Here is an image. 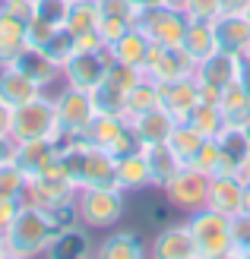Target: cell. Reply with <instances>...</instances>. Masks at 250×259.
<instances>
[{"label": "cell", "instance_id": "obj_32", "mask_svg": "<svg viewBox=\"0 0 250 259\" xmlns=\"http://www.w3.org/2000/svg\"><path fill=\"white\" fill-rule=\"evenodd\" d=\"M162 105V98H159V82H152V79H142L127 92V108H124V117H136V114L142 111H152V108H159Z\"/></svg>", "mask_w": 250, "mask_h": 259}, {"label": "cell", "instance_id": "obj_50", "mask_svg": "<svg viewBox=\"0 0 250 259\" xmlns=\"http://www.w3.org/2000/svg\"><path fill=\"white\" fill-rule=\"evenodd\" d=\"M162 4L171 7V10H184V13H187V4H190V0H162Z\"/></svg>", "mask_w": 250, "mask_h": 259}, {"label": "cell", "instance_id": "obj_17", "mask_svg": "<svg viewBox=\"0 0 250 259\" xmlns=\"http://www.w3.org/2000/svg\"><path fill=\"white\" fill-rule=\"evenodd\" d=\"M130 130H133V136L139 146H155V142H165L171 136V130H174V117L159 105V108H152V111H142L136 114V117H127Z\"/></svg>", "mask_w": 250, "mask_h": 259}, {"label": "cell", "instance_id": "obj_1", "mask_svg": "<svg viewBox=\"0 0 250 259\" xmlns=\"http://www.w3.org/2000/svg\"><path fill=\"white\" fill-rule=\"evenodd\" d=\"M57 234H60V228L54 225L51 212L22 202L16 218H13L10 228H7L4 240H7L10 259H29V256H48Z\"/></svg>", "mask_w": 250, "mask_h": 259}, {"label": "cell", "instance_id": "obj_44", "mask_svg": "<svg viewBox=\"0 0 250 259\" xmlns=\"http://www.w3.org/2000/svg\"><path fill=\"white\" fill-rule=\"evenodd\" d=\"M0 10L13 19L25 22V25L35 19V0H0Z\"/></svg>", "mask_w": 250, "mask_h": 259}, {"label": "cell", "instance_id": "obj_16", "mask_svg": "<svg viewBox=\"0 0 250 259\" xmlns=\"http://www.w3.org/2000/svg\"><path fill=\"white\" fill-rule=\"evenodd\" d=\"M152 256L159 259H196V243L187 222L165 225L152 240Z\"/></svg>", "mask_w": 250, "mask_h": 259}, {"label": "cell", "instance_id": "obj_58", "mask_svg": "<svg viewBox=\"0 0 250 259\" xmlns=\"http://www.w3.org/2000/svg\"><path fill=\"white\" fill-rule=\"evenodd\" d=\"M247 57H250V51H247Z\"/></svg>", "mask_w": 250, "mask_h": 259}, {"label": "cell", "instance_id": "obj_21", "mask_svg": "<svg viewBox=\"0 0 250 259\" xmlns=\"http://www.w3.org/2000/svg\"><path fill=\"white\" fill-rule=\"evenodd\" d=\"M142 155L149 161V174H152V187L155 190H165L171 180L181 174V167H187L174 152L168 149V142H155V146H139Z\"/></svg>", "mask_w": 250, "mask_h": 259}, {"label": "cell", "instance_id": "obj_40", "mask_svg": "<svg viewBox=\"0 0 250 259\" xmlns=\"http://www.w3.org/2000/svg\"><path fill=\"white\" fill-rule=\"evenodd\" d=\"M104 79H108L111 85H117L121 92H130V89H133V85L142 79V70H136V67H127V63H121V60H117L114 67L108 70V76H104Z\"/></svg>", "mask_w": 250, "mask_h": 259}, {"label": "cell", "instance_id": "obj_6", "mask_svg": "<svg viewBox=\"0 0 250 259\" xmlns=\"http://www.w3.org/2000/svg\"><path fill=\"white\" fill-rule=\"evenodd\" d=\"M114 63H117V57H114L111 45H101L98 51H76L60 67V82L73 85V89H83V92H95Z\"/></svg>", "mask_w": 250, "mask_h": 259}, {"label": "cell", "instance_id": "obj_19", "mask_svg": "<svg viewBox=\"0 0 250 259\" xmlns=\"http://www.w3.org/2000/svg\"><path fill=\"white\" fill-rule=\"evenodd\" d=\"M117 187H121L127 196L130 193H139L152 187V174H149V161L142 149H133L127 155H117Z\"/></svg>", "mask_w": 250, "mask_h": 259}, {"label": "cell", "instance_id": "obj_26", "mask_svg": "<svg viewBox=\"0 0 250 259\" xmlns=\"http://www.w3.org/2000/svg\"><path fill=\"white\" fill-rule=\"evenodd\" d=\"M219 108L225 114V126H247L250 123V92L244 79H234L219 92Z\"/></svg>", "mask_w": 250, "mask_h": 259}, {"label": "cell", "instance_id": "obj_36", "mask_svg": "<svg viewBox=\"0 0 250 259\" xmlns=\"http://www.w3.org/2000/svg\"><path fill=\"white\" fill-rule=\"evenodd\" d=\"M42 51H45V54L57 63V67H63V63H67V60L76 54V41H73V35H70L67 29H57V32H54V38H51V41H48Z\"/></svg>", "mask_w": 250, "mask_h": 259}, {"label": "cell", "instance_id": "obj_51", "mask_svg": "<svg viewBox=\"0 0 250 259\" xmlns=\"http://www.w3.org/2000/svg\"><path fill=\"white\" fill-rule=\"evenodd\" d=\"M241 180H244V184H250V155H247V161L241 164Z\"/></svg>", "mask_w": 250, "mask_h": 259}, {"label": "cell", "instance_id": "obj_9", "mask_svg": "<svg viewBox=\"0 0 250 259\" xmlns=\"http://www.w3.org/2000/svg\"><path fill=\"white\" fill-rule=\"evenodd\" d=\"M83 139L92 142V146H98V149H104V152H111L114 158L139 149V142L133 136V130H130L127 117H117V114H95V120L89 123Z\"/></svg>", "mask_w": 250, "mask_h": 259}, {"label": "cell", "instance_id": "obj_55", "mask_svg": "<svg viewBox=\"0 0 250 259\" xmlns=\"http://www.w3.org/2000/svg\"><path fill=\"white\" fill-rule=\"evenodd\" d=\"M244 16H247V19H250V0H247V10H244Z\"/></svg>", "mask_w": 250, "mask_h": 259}, {"label": "cell", "instance_id": "obj_10", "mask_svg": "<svg viewBox=\"0 0 250 259\" xmlns=\"http://www.w3.org/2000/svg\"><path fill=\"white\" fill-rule=\"evenodd\" d=\"M165 199L174 205L177 212L190 215L196 209H203L206 205V193H209V174H203L200 167H181V174L171 180V184L162 190Z\"/></svg>", "mask_w": 250, "mask_h": 259}, {"label": "cell", "instance_id": "obj_11", "mask_svg": "<svg viewBox=\"0 0 250 259\" xmlns=\"http://www.w3.org/2000/svg\"><path fill=\"white\" fill-rule=\"evenodd\" d=\"M196 63L187 57L184 48H162L152 45L146 63H142V76L152 82H168V79H181V76H193Z\"/></svg>", "mask_w": 250, "mask_h": 259}, {"label": "cell", "instance_id": "obj_46", "mask_svg": "<svg viewBox=\"0 0 250 259\" xmlns=\"http://www.w3.org/2000/svg\"><path fill=\"white\" fill-rule=\"evenodd\" d=\"M19 199H4L0 196V237L7 234V228H10V222L16 218V212H19Z\"/></svg>", "mask_w": 250, "mask_h": 259}, {"label": "cell", "instance_id": "obj_52", "mask_svg": "<svg viewBox=\"0 0 250 259\" xmlns=\"http://www.w3.org/2000/svg\"><path fill=\"white\" fill-rule=\"evenodd\" d=\"M244 212L250 215V184H244Z\"/></svg>", "mask_w": 250, "mask_h": 259}, {"label": "cell", "instance_id": "obj_56", "mask_svg": "<svg viewBox=\"0 0 250 259\" xmlns=\"http://www.w3.org/2000/svg\"><path fill=\"white\" fill-rule=\"evenodd\" d=\"M244 133H247V139H250V123H247V126H244Z\"/></svg>", "mask_w": 250, "mask_h": 259}, {"label": "cell", "instance_id": "obj_23", "mask_svg": "<svg viewBox=\"0 0 250 259\" xmlns=\"http://www.w3.org/2000/svg\"><path fill=\"white\" fill-rule=\"evenodd\" d=\"M95 256L101 259H142L146 256V240L139 231H108L101 243H95Z\"/></svg>", "mask_w": 250, "mask_h": 259}, {"label": "cell", "instance_id": "obj_53", "mask_svg": "<svg viewBox=\"0 0 250 259\" xmlns=\"http://www.w3.org/2000/svg\"><path fill=\"white\" fill-rule=\"evenodd\" d=\"M0 259H10V250H7V240L0 237Z\"/></svg>", "mask_w": 250, "mask_h": 259}, {"label": "cell", "instance_id": "obj_45", "mask_svg": "<svg viewBox=\"0 0 250 259\" xmlns=\"http://www.w3.org/2000/svg\"><path fill=\"white\" fill-rule=\"evenodd\" d=\"M57 29H60V25H51V22H45V19H38V16H35V19L29 22V29H25V32H29V45L45 48L51 38H54Z\"/></svg>", "mask_w": 250, "mask_h": 259}, {"label": "cell", "instance_id": "obj_12", "mask_svg": "<svg viewBox=\"0 0 250 259\" xmlns=\"http://www.w3.org/2000/svg\"><path fill=\"white\" fill-rule=\"evenodd\" d=\"M60 139L45 136V139H29V142H13V161L22 167L25 177H35L48 171L51 164L60 161Z\"/></svg>", "mask_w": 250, "mask_h": 259}, {"label": "cell", "instance_id": "obj_8", "mask_svg": "<svg viewBox=\"0 0 250 259\" xmlns=\"http://www.w3.org/2000/svg\"><path fill=\"white\" fill-rule=\"evenodd\" d=\"M136 25L152 45H162V48H181L184 41V32L190 25V16L184 10H171L165 4L159 7H149V10H139L136 13Z\"/></svg>", "mask_w": 250, "mask_h": 259}, {"label": "cell", "instance_id": "obj_35", "mask_svg": "<svg viewBox=\"0 0 250 259\" xmlns=\"http://www.w3.org/2000/svg\"><path fill=\"white\" fill-rule=\"evenodd\" d=\"M92 101H95L98 114H117V117H124V108H127V92H121L117 85H111L104 79L95 92H92Z\"/></svg>", "mask_w": 250, "mask_h": 259}, {"label": "cell", "instance_id": "obj_13", "mask_svg": "<svg viewBox=\"0 0 250 259\" xmlns=\"http://www.w3.org/2000/svg\"><path fill=\"white\" fill-rule=\"evenodd\" d=\"M193 79L200 82V89L222 92L228 82L241 79V54H231V51H216L212 57H206V60L196 63Z\"/></svg>", "mask_w": 250, "mask_h": 259}, {"label": "cell", "instance_id": "obj_38", "mask_svg": "<svg viewBox=\"0 0 250 259\" xmlns=\"http://www.w3.org/2000/svg\"><path fill=\"white\" fill-rule=\"evenodd\" d=\"M133 25H136L133 19H124V16H98V35L104 45H117Z\"/></svg>", "mask_w": 250, "mask_h": 259}, {"label": "cell", "instance_id": "obj_4", "mask_svg": "<svg viewBox=\"0 0 250 259\" xmlns=\"http://www.w3.org/2000/svg\"><path fill=\"white\" fill-rule=\"evenodd\" d=\"M76 190H80V187L73 184L67 164H63V158H60L57 164H51L48 171L29 177L25 193H22V202L35 205V209H45V212H54L57 205L76 199Z\"/></svg>", "mask_w": 250, "mask_h": 259}, {"label": "cell", "instance_id": "obj_30", "mask_svg": "<svg viewBox=\"0 0 250 259\" xmlns=\"http://www.w3.org/2000/svg\"><path fill=\"white\" fill-rule=\"evenodd\" d=\"M165 142H168V149L174 152L184 164H193V158H196V152L203 149L206 136L200 133V130H193L187 120H181V123H174V130H171V136Z\"/></svg>", "mask_w": 250, "mask_h": 259}, {"label": "cell", "instance_id": "obj_24", "mask_svg": "<svg viewBox=\"0 0 250 259\" xmlns=\"http://www.w3.org/2000/svg\"><path fill=\"white\" fill-rule=\"evenodd\" d=\"M219 149H222V171L219 174H241V164L250 155V139L241 126H225L216 136Z\"/></svg>", "mask_w": 250, "mask_h": 259}, {"label": "cell", "instance_id": "obj_41", "mask_svg": "<svg viewBox=\"0 0 250 259\" xmlns=\"http://www.w3.org/2000/svg\"><path fill=\"white\" fill-rule=\"evenodd\" d=\"M231 240H234L231 256L244 259V247L250 243V215L247 212H238V215L231 218Z\"/></svg>", "mask_w": 250, "mask_h": 259}, {"label": "cell", "instance_id": "obj_37", "mask_svg": "<svg viewBox=\"0 0 250 259\" xmlns=\"http://www.w3.org/2000/svg\"><path fill=\"white\" fill-rule=\"evenodd\" d=\"M35 16L63 29L70 16V0H35Z\"/></svg>", "mask_w": 250, "mask_h": 259}, {"label": "cell", "instance_id": "obj_48", "mask_svg": "<svg viewBox=\"0 0 250 259\" xmlns=\"http://www.w3.org/2000/svg\"><path fill=\"white\" fill-rule=\"evenodd\" d=\"M13 158V139H0V164Z\"/></svg>", "mask_w": 250, "mask_h": 259}, {"label": "cell", "instance_id": "obj_43", "mask_svg": "<svg viewBox=\"0 0 250 259\" xmlns=\"http://www.w3.org/2000/svg\"><path fill=\"white\" fill-rule=\"evenodd\" d=\"M187 16L190 19H209V22H216L222 16V0H190V4H187Z\"/></svg>", "mask_w": 250, "mask_h": 259}, {"label": "cell", "instance_id": "obj_14", "mask_svg": "<svg viewBox=\"0 0 250 259\" xmlns=\"http://www.w3.org/2000/svg\"><path fill=\"white\" fill-rule=\"evenodd\" d=\"M159 98H162V108L181 123V120L190 117V111L196 108V101H200V82H196L193 76L159 82Z\"/></svg>", "mask_w": 250, "mask_h": 259}, {"label": "cell", "instance_id": "obj_22", "mask_svg": "<svg viewBox=\"0 0 250 259\" xmlns=\"http://www.w3.org/2000/svg\"><path fill=\"white\" fill-rule=\"evenodd\" d=\"M181 48L187 51V57L193 63H200L206 57H212L216 51H222L219 48V35H216V22H209V19H190Z\"/></svg>", "mask_w": 250, "mask_h": 259}, {"label": "cell", "instance_id": "obj_5", "mask_svg": "<svg viewBox=\"0 0 250 259\" xmlns=\"http://www.w3.org/2000/svg\"><path fill=\"white\" fill-rule=\"evenodd\" d=\"M57 139V114H54V95L42 92L38 98L13 108V123H10V139L13 142H29V139Z\"/></svg>", "mask_w": 250, "mask_h": 259}, {"label": "cell", "instance_id": "obj_31", "mask_svg": "<svg viewBox=\"0 0 250 259\" xmlns=\"http://www.w3.org/2000/svg\"><path fill=\"white\" fill-rule=\"evenodd\" d=\"M187 123H190L193 130H200L206 139H216L222 130H225V114H222L219 101H203V98H200V101H196V108L190 111Z\"/></svg>", "mask_w": 250, "mask_h": 259}, {"label": "cell", "instance_id": "obj_18", "mask_svg": "<svg viewBox=\"0 0 250 259\" xmlns=\"http://www.w3.org/2000/svg\"><path fill=\"white\" fill-rule=\"evenodd\" d=\"M13 67L22 70L38 89H42V92H48L54 82H60V67L45 54L42 48H35V45H25V51L16 57V63H13Z\"/></svg>", "mask_w": 250, "mask_h": 259}, {"label": "cell", "instance_id": "obj_34", "mask_svg": "<svg viewBox=\"0 0 250 259\" xmlns=\"http://www.w3.org/2000/svg\"><path fill=\"white\" fill-rule=\"evenodd\" d=\"M25 184H29V177L22 174V167L13 158L0 164V196H4V199H19L22 202Z\"/></svg>", "mask_w": 250, "mask_h": 259}, {"label": "cell", "instance_id": "obj_42", "mask_svg": "<svg viewBox=\"0 0 250 259\" xmlns=\"http://www.w3.org/2000/svg\"><path fill=\"white\" fill-rule=\"evenodd\" d=\"M95 10L98 16H124V19H133L136 22V7L130 0H95Z\"/></svg>", "mask_w": 250, "mask_h": 259}, {"label": "cell", "instance_id": "obj_57", "mask_svg": "<svg viewBox=\"0 0 250 259\" xmlns=\"http://www.w3.org/2000/svg\"><path fill=\"white\" fill-rule=\"evenodd\" d=\"M70 4H76V0H70Z\"/></svg>", "mask_w": 250, "mask_h": 259}, {"label": "cell", "instance_id": "obj_27", "mask_svg": "<svg viewBox=\"0 0 250 259\" xmlns=\"http://www.w3.org/2000/svg\"><path fill=\"white\" fill-rule=\"evenodd\" d=\"M38 95H42V89H38L22 70H16L13 63L10 67H0V98H4L10 108H19L25 101L38 98Z\"/></svg>", "mask_w": 250, "mask_h": 259}, {"label": "cell", "instance_id": "obj_25", "mask_svg": "<svg viewBox=\"0 0 250 259\" xmlns=\"http://www.w3.org/2000/svg\"><path fill=\"white\" fill-rule=\"evenodd\" d=\"M48 256L57 259H73V256H95V240H92V231L86 225H70L60 228V234L51 243Z\"/></svg>", "mask_w": 250, "mask_h": 259}, {"label": "cell", "instance_id": "obj_28", "mask_svg": "<svg viewBox=\"0 0 250 259\" xmlns=\"http://www.w3.org/2000/svg\"><path fill=\"white\" fill-rule=\"evenodd\" d=\"M29 25L7 16L4 10H0V67H10V63H16V57L25 51L29 45Z\"/></svg>", "mask_w": 250, "mask_h": 259}, {"label": "cell", "instance_id": "obj_7", "mask_svg": "<svg viewBox=\"0 0 250 259\" xmlns=\"http://www.w3.org/2000/svg\"><path fill=\"white\" fill-rule=\"evenodd\" d=\"M54 114H57V139H76L95 120L98 108L92 101V92H83V89H73V85H60L54 95Z\"/></svg>", "mask_w": 250, "mask_h": 259}, {"label": "cell", "instance_id": "obj_20", "mask_svg": "<svg viewBox=\"0 0 250 259\" xmlns=\"http://www.w3.org/2000/svg\"><path fill=\"white\" fill-rule=\"evenodd\" d=\"M216 35L222 51H231V54L250 51V19L244 13H222L216 19Z\"/></svg>", "mask_w": 250, "mask_h": 259}, {"label": "cell", "instance_id": "obj_2", "mask_svg": "<svg viewBox=\"0 0 250 259\" xmlns=\"http://www.w3.org/2000/svg\"><path fill=\"white\" fill-rule=\"evenodd\" d=\"M76 212L89 231H111L127 215V193L121 187H83L76 190Z\"/></svg>", "mask_w": 250, "mask_h": 259}, {"label": "cell", "instance_id": "obj_47", "mask_svg": "<svg viewBox=\"0 0 250 259\" xmlns=\"http://www.w3.org/2000/svg\"><path fill=\"white\" fill-rule=\"evenodd\" d=\"M10 123H13V108L0 98V139H10Z\"/></svg>", "mask_w": 250, "mask_h": 259}, {"label": "cell", "instance_id": "obj_3", "mask_svg": "<svg viewBox=\"0 0 250 259\" xmlns=\"http://www.w3.org/2000/svg\"><path fill=\"white\" fill-rule=\"evenodd\" d=\"M184 222H187L190 234H193L196 259H228L231 256L234 240H231V218L228 215L203 205V209L190 212Z\"/></svg>", "mask_w": 250, "mask_h": 259}, {"label": "cell", "instance_id": "obj_33", "mask_svg": "<svg viewBox=\"0 0 250 259\" xmlns=\"http://www.w3.org/2000/svg\"><path fill=\"white\" fill-rule=\"evenodd\" d=\"M73 38L76 35H86V32H95L98 29V10H95V0H76L70 4V16L67 25H63Z\"/></svg>", "mask_w": 250, "mask_h": 259}, {"label": "cell", "instance_id": "obj_39", "mask_svg": "<svg viewBox=\"0 0 250 259\" xmlns=\"http://www.w3.org/2000/svg\"><path fill=\"white\" fill-rule=\"evenodd\" d=\"M190 167H200L203 174H219L222 171V149H219V142L216 139H206L203 142V149L196 152V158H193V164Z\"/></svg>", "mask_w": 250, "mask_h": 259}, {"label": "cell", "instance_id": "obj_15", "mask_svg": "<svg viewBox=\"0 0 250 259\" xmlns=\"http://www.w3.org/2000/svg\"><path fill=\"white\" fill-rule=\"evenodd\" d=\"M206 205L222 212V215H228V218L244 212V180H241V174H212L209 177Z\"/></svg>", "mask_w": 250, "mask_h": 259}, {"label": "cell", "instance_id": "obj_29", "mask_svg": "<svg viewBox=\"0 0 250 259\" xmlns=\"http://www.w3.org/2000/svg\"><path fill=\"white\" fill-rule=\"evenodd\" d=\"M111 48H114V57L121 60V63L142 70V63H146L149 51H152V41L146 38V32H142L139 25H133V29H130V32H127L117 45H111Z\"/></svg>", "mask_w": 250, "mask_h": 259}, {"label": "cell", "instance_id": "obj_54", "mask_svg": "<svg viewBox=\"0 0 250 259\" xmlns=\"http://www.w3.org/2000/svg\"><path fill=\"white\" fill-rule=\"evenodd\" d=\"M244 259H250V243H247V247H244Z\"/></svg>", "mask_w": 250, "mask_h": 259}, {"label": "cell", "instance_id": "obj_49", "mask_svg": "<svg viewBox=\"0 0 250 259\" xmlns=\"http://www.w3.org/2000/svg\"><path fill=\"white\" fill-rule=\"evenodd\" d=\"M130 4H133L136 10H149V7H159L162 0H130Z\"/></svg>", "mask_w": 250, "mask_h": 259}]
</instances>
